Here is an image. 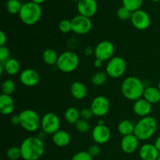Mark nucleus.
<instances>
[{
	"mask_svg": "<svg viewBox=\"0 0 160 160\" xmlns=\"http://www.w3.org/2000/svg\"><path fill=\"white\" fill-rule=\"evenodd\" d=\"M23 160H38L45 152V144L38 137H28L20 146Z\"/></svg>",
	"mask_w": 160,
	"mask_h": 160,
	"instance_id": "obj_1",
	"label": "nucleus"
},
{
	"mask_svg": "<svg viewBox=\"0 0 160 160\" xmlns=\"http://www.w3.org/2000/svg\"><path fill=\"white\" fill-rule=\"evenodd\" d=\"M145 86L144 82L136 77H128L121 84L122 95L127 99L134 101L143 97Z\"/></svg>",
	"mask_w": 160,
	"mask_h": 160,
	"instance_id": "obj_2",
	"label": "nucleus"
},
{
	"mask_svg": "<svg viewBox=\"0 0 160 160\" xmlns=\"http://www.w3.org/2000/svg\"><path fill=\"white\" fill-rule=\"evenodd\" d=\"M157 128V121L154 117L151 116L142 117L135 123L134 134L140 141H147L154 135Z\"/></svg>",
	"mask_w": 160,
	"mask_h": 160,
	"instance_id": "obj_3",
	"label": "nucleus"
},
{
	"mask_svg": "<svg viewBox=\"0 0 160 160\" xmlns=\"http://www.w3.org/2000/svg\"><path fill=\"white\" fill-rule=\"evenodd\" d=\"M42 15V9L41 5L29 1L23 4L21 10L19 13V18L25 25L31 26L40 20Z\"/></svg>",
	"mask_w": 160,
	"mask_h": 160,
	"instance_id": "obj_4",
	"label": "nucleus"
},
{
	"mask_svg": "<svg viewBox=\"0 0 160 160\" xmlns=\"http://www.w3.org/2000/svg\"><path fill=\"white\" fill-rule=\"evenodd\" d=\"M78 55L73 51H66L59 55L56 67L63 73H72L79 66Z\"/></svg>",
	"mask_w": 160,
	"mask_h": 160,
	"instance_id": "obj_5",
	"label": "nucleus"
},
{
	"mask_svg": "<svg viewBox=\"0 0 160 160\" xmlns=\"http://www.w3.org/2000/svg\"><path fill=\"white\" fill-rule=\"evenodd\" d=\"M20 125L23 129L28 132H35L41 128L42 118L37 112L33 109H24L19 114Z\"/></svg>",
	"mask_w": 160,
	"mask_h": 160,
	"instance_id": "obj_6",
	"label": "nucleus"
},
{
	"mask_svg": "<svg viewBox=\"0 0 160 160\" xmlns=\"http://www.w3.org/2000/svg\"><path fill=\"white\" fill-rule=\"evenodd\" d=\"M127 70V62L120 56H113L108 61L106 67V73L110 78H119L123 76Z\"/></svg>",
	"mask_w": 160,
	"mask_h": 160,
	"instance_id": "obj_7",
	"label": "nucleus"
},
{
	"mask_svg": "<svg viewBox=\"0 0 160 160\" xmlns=\"http://www.w3.org/2000/svg\"><path fill=\"white\" fill-rule=\"evenodd\" d=\"M41 128L47 134H54L60 130V119L59 116L52 112L45 113L42 117Z\"/></svg>",
	"mask_w": 160,
	"mask_h": 160,
	"instance_id": "obj_8",
	"label": "nucleus"
},
{
	"mask_svg": "<svg viewBox=\"0 0 160 160\" xmlns=\"http://www.w3.org/2000/svg\"><path fill=\"white\" fill-rule=\"evenodd\" d=\"M115 52V46L110 41L104 40L98 42L95 47L94 55L95 59H100L102 62L109 61L113 57Z\"/></svg>",
	"mask_w": 160,
	"mask_h": 160,
	"instance_id": "obj_9",
	"label": "nucleus"
},
{
	"mask_svg": "<svg viewBox=\"0 0 160 160\" xmlns=\"http://www.w3.org/2000/svg\"><path fill=\"white\" fill-rule=\"evenodd\" d=\"M72 31L79 35L86 34L91 31L92 28V22L91 18L81 15L75 16L71 20Z\"/></svg>",
	"mask_w": 160,
	"mask_h": 160,
	"instance_id": "obj_10",
	"label": "nucleus"
},
{
	"mask_svg": "<svg viewBox=\"0 0 160 160\" xmlns=\"http://www.w3.org/2000/svg\"><path fill=\"white\" fill-rule=\"evenodd\" d=\"M94 116L102 117L109 112L110 109V103L109 99L103 95H98L93 98L90 106Z\"/></svg>",
	"mask_w": 160,
	"mask_h": 160,
	"instance_id": "obj_11",
	"label": "nucleus"
},
{
	"mask_svg": "<svg viewBox=\"0 0 160 160\" xmlns=\"http://www.w3.org/2000/svg\"><path fill=\"white\" fill-rule=\"evenodd\" d=\"M131 23L134 28L139 31H145L151 25V18L148 12L142 9H138L132 12L131 18Z\"/></svg>",
	"mask_w": 160,
	"mask_h": 160,
	"instance_id": "obj_12",
	"label": "nucleus"
},
{
	"mask_svg": "<svg viewBox=\"0 0 160 160\" xmlns=\"http://www.w3.org/2000/svg\"><path fill=\"white\" fill-rule=\"evenodd\" d=\"M92 137L94 142L98 145L107 143L111 138V131L105 124H97L92 129Z\"/></svg>",
	"mask_w": 160,
	"mask_h": 160,
	"instance_id": "obj_13",
	"label": "nucleus"
},
{
	"mask_svg": "<svg viewBox=\"0 0 160 160\" xmlns=\"http://www.w3.org/2000/svg\"><path fill=\"white\" fill-rule=\"evenodd\" d=\"M77 9L79 15L91 18L98 11V3L96 0H81L78 2Z\"/></svg>",
	"mask_w": 160,
	"mask_h": 160,
	"instance_id": "obj_14",
	"label": "nucleus"
},
{
	"mask_svg": "<svg viewBox=\"0 0 160 160\" xmlns=\"http://www.w3.org/2000/svg\"><path fill=\"white\" fill-rule=\"evenodd\" d=\"M19 78L20 83L26 87H34L40 81V75L38 72L31 68L22 70Z\"/></svg>",
	"mask_w": 160,
	"mask_h": 160,
	"instance_id": "obj_15",
	"label": "nucleus"
},
{
	"mask_svg": "<svg viewBox=\"0 0 160 160\" xmlns=\"http://www.w3.org/2000/svg\"><path fill=\"white\" fill-rule=\"evenodd\" d=\"M139 139L134 134L123 136L120 142V147L123 152L132 154L135 152L139 147Z\"/></svg>",
	"mask_w": 160,
	"mask_h": 160,
	"instance_id": "obj_16",
	"label": "nucleus"
},
{
	"mask_svg": "<svg viewBox=\"0 0 160 160\" xmlns=\"http://www.w3.org/2000/svg\"><path fill=\"white\" fill-rule=\"evenodd\" d=\"M139 156L142 160H157L160 152L154 144L146 143L139 148Z\"/></svg>",
	"mask_w": 160,
	"mask_h": 160,
	"instance_id": "obj_17",
	"label": "nucleus"
},
{
	"mask_svg": "<svg viewBox=\"0 0 160 160\" xmlns=\"http://www.w3.org/2000/svg\"><path fill=\"white\" fill-rule=\"evenodd\" d=\"M152 106L150 102L144 98H139L134 102L133 105V111L137 116L141 117H145L149 116L152 112Z\"/></svg>",
	"mask_w": 160,
	"mask_h": 160,
	"instance_id": "obj_18",
	"label": "nucleus"
},
{
	"mask_svg": "<svg viewBox=\"0 0 160 160\" xmlns=\"http://www.w3.org/2000/svg\"><path fill=\"white\" fill-rule=\"evenodd\" d=\"M15 109V102L11 95H0V112L4 116L10 115Z\"/></svg>",
	"mask_w": 160,
	"mask_h": 160,
	"instance_id": "obj_19",
	"label": "nucleus"
},
{
	"mask_svg": "<svg viewBox=\"0 0 160 160\" xmlns=\"http://www.w3.org/2000/svg\"><path fill=\"white\" fill-rule=\"evenodd\" d=\"M88 89L81 81H74L70 85V94L76 100H82L86 97Z\"/></svg>",
	"mask_w": 160,
	"mask_h": 160,
	"instance_id": "obj_20",
	"label": "nucleus"
},
{
	"mask_svg": "<svg viewBox=\"0 0 160 160\" xmlns=\"http://www.w3.org/2000/svg\"><path fill=\"white\" fill-rule=\"evenodd\" d=\"M52 142L54 143V145L58 147H60V148L67 146L71 140L70 134L63 130H59L54 134H52Z\"/></svg>",
	"mask_w": 160,
	"mask_h": 160,
	"instance_id": "obj_21",
	"label": "nucleus"
},
{
	"mask_svg": "<svg viewBox=\"0 0 160 160\" xmlns=\"http://www.w3.org/2000/svg\"><path fill=\"white\" fill-rule=\"evenodd\" d=\"M148 102L152 104H156L160 101V91L158 88L154 86H148L145 88L143 97Z\"/></svg>",
	"mask_w": 160,
	"mask_h": 160,
	"instance_id": "obj_22",
	"label": "nucleus"
},
{
	"mask_svg": "<svg viewBox=\"0 0 160 160\" xmlns=\"http://www.w3.org/2000/svg\"><path fill=\"white\" fill-rule=\"evenodd\" d=\"M2 64L4 67V71L9 76H15L18 74L20 70V62L14 58H9L7 61Z\"/></svg>",
	"mask_w": 160,
	"mask_h": 160,
	"instance_id": "obj_23",
	"label": "nucleus"
},
{
	"mask_svg": "<svg viewBox=\"0 0 160 160\" xmlns=\"http://www.w3.org/2000/svg\"><path fill=\"white\" fill-rule=\"evenodd\" d=\"M58 58H59V55L56 52V51H55L52 48H46L42 53V59L47 65H56Z\"/></svg>",
	"mask_w": 160,
	"mask_h": 160,
	"instance_id": "obj_24",
	"label": "nucleus"
},
{
	"mask_svg": "<svg viewBox=\"0 0 160 160\" xmlns=\"http://www.w3.org/2000/svg\"><path fill=\"white\" fill-rule=\"evenodd\" d=\"M134 127L135 124H134L131 121L128 120H123L119 123L117 130L121 135L127 136L134 134Z\"/></svg>",
	"mask_w": 160,
	"mask_h": 160,
	"instance_id": "obj_25",
	"label": "nucleus"
},
{
	"mask_svg": "<svg viewBox=\"0 0 160 160\" xmlns=\"http://www.w3.org/2000/svg\"><path fill=\"white\" fill-rule=\"evenodd\" d=\"M65 120L69 124H76L77 122L81 119L80 111L75 107H69L64 113Z\"/></svg>",
	"mask_w": 160,
	"mask_h": 160,
	"instance_id": "obj_26",
	"label": "nucleus"
},
{
	"mask_svg": "<svg viewBox=\"0 0 160 160\" xmlns=\"http://www.w3.org/2000/svg\"><path fill=\"white\" fill-rule=\"evenodd\" d=\"M23 4L20 0H7L6 3V8L8 12L12 15L20 13Z\"/></svg>",
	"mask_w": 160,
	"mask_h": 160,
	"instance_id": "obj_27",
	"label": "nucleus"
},
{
	"mask_svg": "<svg viewBox=\"0 0 160 160\" xmlns=\"http://www.w3.org/2000/svg\"><path fill=\"white\" fill-rule=\"evenodd\" d=\"M108 77L109 76H108L106 72L98 71L94 73L93 76L92 77V80L91 81H92V84H94L95 86H97V87H99V86L103 85L106 82Z\"/></svg>",
	"mask_w": 160,
	"mask_h": 160,
	"instance_id": "obj_28",
	"label": "nucleus"
},
{
	"mask_svg": "<svg viewBox=\"0 0 160 160\" xmlns=\"http://www.w3.org/2000/svg\"><path fill=\"white\" fill-rule=\"evenodd\" d=\"M122 3L124 7L134 12L141 9V7L144 3V0H122Z\"/></svg>",
	"mask_w": 160,
	"mask_h": 160,
	"instance_id": "obj_29",
	"label": "nucleus"
},
{
	"mask_svg": "<svg viewBox=\"0 0 160 160\" xmlns=\"http://www.w3.org/2000/svg\"><path fill=\"white\" fill-rule=\"evenodd\" d=\"M16 89V84L14 81L11 79H6L2 84L1 90L4 95H12Z\"/></svg>",
	"mask_w": 160,
	"mask_h": 160,
	"instance_id": "obj_30",
	"label": "nucleus"
},
{
	"mask_svg": "<svg viewBox=\"0 0 160 160\" xmlns=\"http://www.w3.org/2000/svg\"><path fill=\"white\" fill-rule=\"evenodd\" d=\"M6 156L10 160H18L20 159V158H22L20 148L17 146L10 147L6 151Z\"/></svg>",
	"mask_w": 160,
	"mask_h": 160,
	"instance_id": "obj_31",
	"label": "nucleus"
},
{
	"mask_svg": "<svg viewBox=\"0 0 160 160\" xmlns=\"http://www.w3.org/2000/svg\"><path fill=\"white\" fill-rule=\"evenodd\" d=\"M131 16H132V12L129 9H127L123 6H120L117 11V17L120 19V20H131Z\"/></svg>",
	"mask_w": 160,
	"mask_h": 160,
	"instance_id": "obj_32",
	"label": "nucleus"
},
{
	"mask_svg": "<svg viewBox=\"0 0 160 160\" xmlns=\"http://www.w3.org/2000/svg\"><path fill=\"white\" fill-rule=\"evenodd\" d=\"M75 127H76L77 131L79 133H82V134L88 132L91 129V126L89 124L88 121L85 120H83V119H80L77 122L76 124H75Z\"/></svg>",
	"mask_w": 160,
	"mask_h": 160,
	"instance_id": "obj_33",
	"label": "nucleus"
},
{
	"mask_svg": "<svg viewBox=\"0 0 160 160\" xmlns=\"http://www.w3.org/2000/svg\"><path fill=\"white\" fill-rule=\"evenodd\" d=\"M59 29L63 34H67V33L72 31L71 20H67V19L61 20L59 23Z\"/></svg>",
	"mask_w": 160,
	"mask_h": 160,
	"instance_id": "obj_34",
	"label": "nucleus"
},
{
	"mask_svg": "<svg viewBox=\"0 0 160 160\" xmlns=\"http://www.w3.org/2000/svg\"><path fill=\"white\" fill-rule=\"evenodd\" d=\"M71 160H93V157L88 152L81 151L75 153L72 156Z\"/></svg>",
	"mask_w": 160,
	"mask_h": 160,
	"instance_id": "obj_35",
	"label": "nucleus"
},
{
	"mask_svg": "<svg viewBox=\"0 0 160 160\" xmlns=\"http://www.w3.org/2000/svg\"><path fill=\"white\" fill-rule=\"evenodd\" d=\"M10 52L6 46H0V62L4 63L9 59Z\"/></svg>",
	"mask_w": 160,
	"mask_h": 160,
	"instance_id": "obj_36",
	"label": "nucleus"
},
{
	"mask_svg": "<svg viewBox=\"0 0 160 160\" xmlns=\"http://www.w3.org/2000/svg\"><path fill=\"white\" fill-rule=\"evenodd\" d=\"M80 114H81V119L88 120V121L91 120L92 117L94 116L91 108H84V109L80 111Z\"/></svg>",
	"mask_w": 160,
	"mask_h": 160,
	"instance_id": "obj_37",
	"label": "nucleus"
},
{
	"mask_svg": "<svg viewBox=\"0 0 160 160\" xmlns=\"http://www.w3.org/2000/svg\"><path fill=\"white\" fill-rule=\"evenodd\" d=\"M87 152L94 158L96 157V156H98L100 154L101 148H100L99 145H98V144H94V145H92L89 147Z\"/></svg>",
	"mask_w": 160,
	"mask_h": 160,
	"instance_id": "obj_38",
	"label": "nucleus"
},
{
	"mask_svg": "<svg viewBox=\"0 0 160 160\" xmlns=\"http://www.w3.org/2000/svg\"><path fill=\"white\" fill-rule=\"evenodd\" d=\"M7 41V36L3 31H0V46H5Z\"/></svg>",
	"mask_w": 160,
	"mask_h": 160,
	"instance_id": "obj_39",
	"label": "nucleus"
},
{
	"mask_svg": "<svg viewBox=\"0 0 160 160\" xmlns=\"http://www.w3.org/2000/svg\"><path fill=\"white\" fill-rule=\"evenodd\" d=\"M10 123L13 125H20V117L19 115H12L10 117Z\"/></svg>",
	"mask_w": 160,
	"mask_h": 160,
	"instance_id": "obj_40",
	"label": "nucleus"
},
{
	"mask_svg": "<svg viewBox=\"0 0 160 160\" xmlns=\"http://www.w3.org/2000/svg\"><path fill=\"white\" fill-rule=\"evenodd\" d=\"M95 52V48H92V46H87L84 48V55L86 56H90L94 54Z\"/></svg>",
	"mask_w": 160,
	"mask_h": 160,
	"instance_id": "obj_41",
	"label": "nucleus"
},
{
	"mask_svg": "<svg viewBox=\"0 0 160 160\" xmlns=\"http://www.w3.org/2000/svg\"><path fill=\"white\" fill-rule=\"evenodd\" d=\"M102 64H103L102 61H101L98 59H95V60L94 61V66H95L96 68H100V67H102Z\"/></svg>",
	"mask_w": 160,
	"mask_h": 160,
	"instance_id": "obj_42",
	"label": "nucleus"
},
{
	"mask_svg": "<svg viewBox=\"0 0 160 160\" xmlns=\"http://www.w3.org/2000/svg\"><path fill=\"white\" fill-rule=\"evenodd\" d=\"M47 135H48V134H47L46 133H45V132H44V131H42L40 133H38V134L37 137L39 139H41V140L43 141L44 139L46 138V136Z\"/></svg>",
	"mask_w": 160,
	"mask_h": 160,
	"instance_id": "obj_43",
	"label": "nucleus"
},
{
	"mask_svg": "<svg viewBox=\"0 0 160 160\" xmlns=\"http://www.w3.org/2000/svg\"><path fill=\"white\" fill-rule=\"evenodd\" d=\"M154 145H155V146L156 147V148L159 150V152H160V136H159V137H158L156 139Z\"/></svg>",
	"mask_w": 160,
	"mask_h": 160,
	"instance_id": "obj_44",
	"label": "nucleus"
},
{
	"mask_svg": "<svg viewBox=\"0 0 160 160\" xmlns=\"http://www.w3.org/2000/svg\"><path fill=\"white\" fill-rule=\"evenodd\" d=\"M31 2H32L34 3H36V4H38V5H42V3L45 2L46 0H30Z\"/></svg>",
	"mask_w": 160,
	"mask_h": 160,
	"instance_id": "obj_45",
	"label": "nucleus"
},
{
	"mask_svg": "<svg viewBox=\"0 0 160 160\" xmlns=\"http://www.w3.org/2000/svg\"><path fill=\"white\" fill-rule=\"evenodd\" d=\"M98 124H105V122L103 120H99L98 122Z\"/></svg>",
	"mask_w": 160,
	"mask_h": 160,
	"instance_id": "obj_46",
	"label": "nucleus"
},
{
	"mask_svg": "<svg viewBox=\"0 0 160 160\" xmlns=\"http://www.w3.org/2000/svg\"><path fill=\"white\" fill-rule=\"evenodd\" d=\"M152 2H160V0H151Z\"/></svg>",
	"mask_w": 160,
	"mask_h": 160,
	"instance_id": "obj_47",
	"label": "nucleus"
},
{
	"mask_svg": "<svg viewBox=\"0 0 160 160\" xmlns=\"http://www.w3.org/2000/svg\"><path fill=\"white\" fill-rule=\"evenodd\" d=\"M158 88H159L160 91V81H159V83H158Z\"/></svg>",
	"mask_w": 160,
	"mask_h": 160,
	"instance_id": "obj_48",
	"label": "nucleus"
},
{
	"mask_svg": "<svg viewBox=\"0 0 160 160\" xmlns=\"http://www.w3.org/2000/svg\"><path fill=\"white\" fill-rule=\"evenodd\" d=\"M71 1H73V2H78L81 1V0H71Z\"/></svg>",
	"mask_w": 160,
	"mask_h": 160,
	"instance_id": "obj_49",
	"label": "nucleus"
},
{
	"mask_svg": "<svg viewBox=\"0 0 160 160\" xmlns=\"http://www.w3.org/2000/svg\"><path fill=\"white\" fill-rule=\"evenodd\" d=\"M157 160H160V154H159V157H158V159H157Z\"/></svg>",
	"mask_w": 160,
	"mask_h": 160,
	"instance_id": "obj_50",
	"label": "nucleus"
},
{
	"mask_svg": "<svg viewBox=\"0 0 160 160\" xmlns=\"http://www.w3.org/2000/svg\"><path fill=\"white\" fill-rule=\"evenodd\" d=\"M6 1H7V0H6Z\"/></svg>",
	"mask_w": 160,
	"mask_h": 160,
	"instance_id": "obj_51",
	"label": "nucleus"
}]
</instances>
